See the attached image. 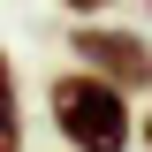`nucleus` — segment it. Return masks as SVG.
<instances>
[{"mask_svg": "<svg viewBox=\"0 0 152 152\" xmlns=\"http://www.w3.org/2000/svg\"><path fill=\"white\" fill-rule=\"evenodd\" d=\"M46 114H53V129L69 152H129L137 145V114H129V91L107 84L99 69H61L46 84Z\"/></svg>", "mask_w": 152, "mask_h": 152, "instance_id": "f257e3e1", "label": "nucleus"}, {"mask_svg": "<svg viewBox=\"0 0 152 152\" xmlns=\"http://www.w3.org/2000/svg\"><path fill=\"white\" fill-rule=\"evenodd\" d=\"M69 53L84 61V69H99L107 84H122V91H152V38H137V31L76 23L69 31Z\"/></svg>", "mask_w": 152, "mask_h": 152, "instance_id": "f03ea898", "label": "nucleus"}, {"mask_svg": "<svg viewBox=\"0 0 152 152\" xmlns=\"http://www.w3.org/2000/svg\"><path fill=\"white\" fill-rule=\"evenodd\" d=\"M0 152H23V107H15V61L0 46Z\"/></svg>", "mask_w": 152, "mask_h": 152, "instance_id": "7ed1b4c3", "label": "nucleus"}, {"mask_svg": "<svg viewBox=\"0 0 152 152\" xmlns=\"http://www.w3.org/2000/svg\"><path fill=\"white\" fill-rule=\"evenodd\" d=\"M61 8H69V15H99L107 0H61Z\"/></svg>", "mask_w": 152, "mask_h": 152, "instance_id": "20e7f679", "label": "nucleus"}, {"mask_svg": "<svg viewBox=\"0 0 152 152\" xmlns=\"http://www.w3.org/2000/svg\"><path fill=\"white\" fill-rule=\"evenodd\" d=\"M137 137H145V145H152V114H145V122H137Z\"/></svg>", "mask_w": 152, "mask_h": 152, "instance_id": "39448f33", "label": "nucleus"}]
</instances>
